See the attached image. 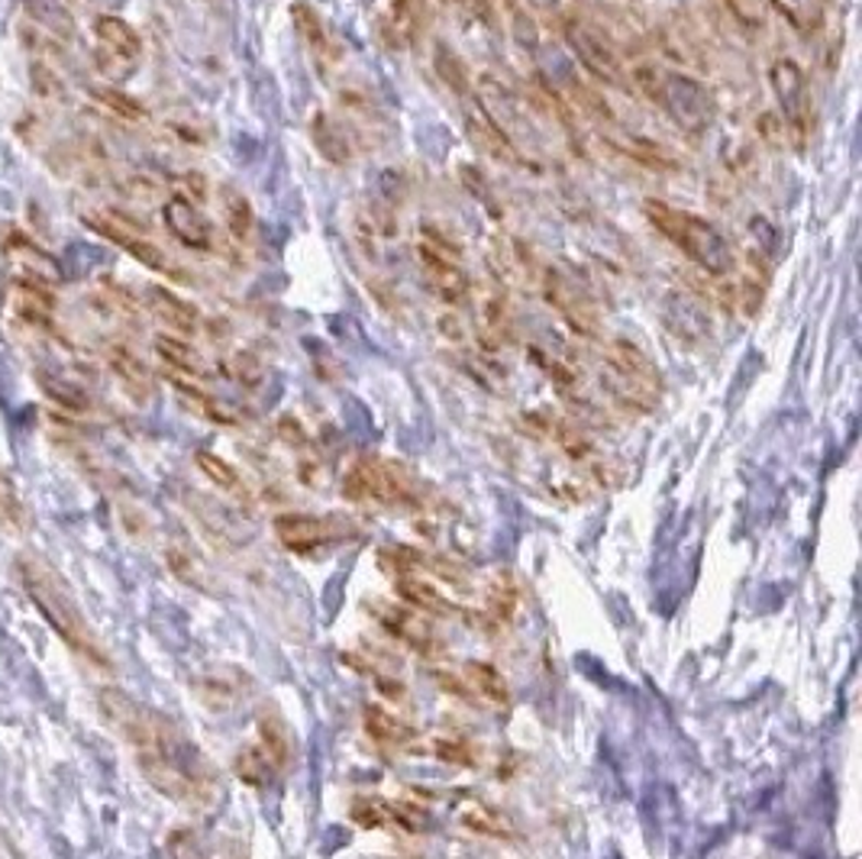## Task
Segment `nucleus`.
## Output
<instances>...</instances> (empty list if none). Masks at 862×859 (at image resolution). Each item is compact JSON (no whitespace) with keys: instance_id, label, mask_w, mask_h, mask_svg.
Returning a JSON list of instances; mask_svg holds the SVG:
<instances>
[{"instance_id":"nucleus-48","label":"nucleus","mask_w":862,"mask_h":859,"mask_svg":"<svg viewBox=\"0 0 862 859\" xmlns=\"http://www.w3.org/2000/svg\"><path fill=\"white\" fill-rule=\"evenodd\" d=\"M433 678H436L439 688L452 692L456 698H469V695H472L469 685H466V678H459V675H452V672H433Z\"/></svg>"},{"instance_id":"nucleus-44","label":"nucleus","mask_w":862,"mask_h":859,"mask_svg":"<svg viewBox=\"0 0 862 859\" xmlns=\"http://www.w3.org/2000/svg\"><path fill=\"white\" fill-rule=\"evenodd\" d=\"M733 20L746 30H763V7L760 0H723Z\"/></svg>"},{"instance_id":"nucleus-1","label":"nucleus","mask_w":862,"mask_h":859,"mask_svg":"<svg viewBox=\"0 0 862 859\" xmlns=\"http://www.w3.org/2000/svg\"><path fill=\"white\" fill-rule=\"evenodd\" d=\"M97 702L103 720L133 747L137 763L152 789L188 805L210 802L217 779L200 750L185 740L172 717L145 708L120 688H103Z\"/></svg>"},{"instance_id":"nucleus-10","label":"nucleus","mask_w":862,"mask_h":859,"mask_svg":"<svg viewBox=\"0 0 862 859\" xmlns=\"http://www.w3.org/2000/svg\"><path fill=\"white\" fill-rule=\"evenodd\" d=\"M85 224L95 230L97 237L110 239L113 246H120L123 252H130L145 269H152V272H159V275H182V272L168 262V255H165L152 239H145L137 227H127L123 217L103 214V217H85Z\"/></svg>"},{"instance_id":"nucleus-49","label":"nucleus","mask_w":862,"mask_h":859,"mask_svg":"<svg viewBox=\"0 0 862 859\" xmlns=\"http://www.w3.org/2000/svg\"><path fill=\"white\" fill-rule=\"evenodd\" d=\"M182 185L188 188V194H182V197H188V200H204L207 197V178L200 175V172H188V175H182Z\"/></svg>"},{"instance_id":"nucleus-36","label":"nucleus","mask_w":862,"mask_h":859,"mask_svg":"<svg viewBox=\"0 0 862 859\" xmlns=\"http://www.w3.org/2000/svg\"><path fill=\"white\" fill-rule=\"evenodd\" d=\"M194 463H197V469L207 476V481H214L220 491H233V494H240L245 491V485H242L240 472L223 459V456H217V453H207V449H200L197 456H194Z\"/></svg>"},{"instance_id":"nucleus-40","label":"nucleus","mask_w":862,"mask_h":859,"mask_svg":"<svg viewBox=\"0 0 862 859\" xmlns=\"http://www.w3.org/2000/svg\"><path fill=\"white\" fill-rule=\"evenodd\" d=\"M97 104L103 107V110H110V113H117L120 120H130V123H140L149 117V110H145L143 104L137 100V97L123 95V91H117V88H95L91 91Z\"/></svg>"},{"instance_id":"nucleus-51","label":"nucleus","mask_w":862,"mask_h":859,"mask_svg":"<svg viewBox=\"0 0 862 859\" xmlns=\"http://www.w3.org/2000/svg\"><path fill=\"white\" fill-rule=\"evenodd\" d=\"M760 123H763V137H766L772 145H775V133H782V137H785V127H778V117H775V113H763V117H760Z\"/></svg>"},{"instance_id":"nucleus-47","label":"nucleus","mask_w":862,"mask_h":859,"mask_svg":"<svg viewBox=\"0 0 862 859\" xmlns=\"http://www.w3.org/2000/svg\"><path fill=\"white\" fill-rule=\"evenodd\" d=\"M233 369H237V379L242 384H255L262 379V366H259V359H252L249 352H240L237 359H233Z\"/></svg>"},{"instance_id":"nucleus-26","label":"nucleus","mask_w":862,"mask_h":859,"mask_svg":"<svg viewBox=\"0 0 862 859\" xmlns=\"http://www.w3.org/2000/svg\"><path fill=\"white\" fill-rule=\"evenodd\" d=\"M663 317L672 327L675 336H705L711 330V320L705 314V307H698L695 301H688L685 294H669L666 297V307H663Z\"/></svg>"},{"instance_id":"nucleus-35","label":"nucleus","mask_w":862,"mask_h":859,"mask_svg":"<svg viewBox=\"0 0 862 859\" xmlns=\"http://www.w3.org/2000/svg\"><path fill=\"white\" fill-rule=\"evenodd\" d=\"M26 526V508L7 469L0 466V533H20Z\"/></svg>"},{"instance_id":"nucleus-11","label":"nucleus","mask_w":862,"mask_h":859,"mask_svg":"<svg viewBox=\"0 0 862 859\" xmlns=\"http://www.w3.org/2000/svg\"><path fill=\"white\" fill-rule=\"evenodd\" d=\"M369 611L375 615V621L382 623L384 633H391L397 643H404L407 650L421 653V656H436L439 653V637L433 633L424 615L414 608H401V605H388L382 598H372Z\"/></svg>"},{"instance_id":"nucleus-34","label":"nucleus","mask_w":862,"mask_h":859,"mask_svg":"<svg viewBox=\"0 0 862 859\" xmlns=\"http://www.w3.org/2000/svg\"><path fill=\"white\" fill-rule=\"evenodd\" d=\"M40 388H43V394H46L48 401H55L58 407H65V411H72V414L91 411V398H88V391H85L81 384L65 382V379H58V376L40 372Z\"/></svg>"},{"instance_id":"nucleus-50","label":"nucleus","mask_w":862,"mask_h":859,"mask_svg":"<svg viewBox=\"0 0 862 859\" xmlns=\"http://www.w3.org/2000/svg\"><path fill=\"white\" fill-rule=\"evenodd\" d=\"M279 430H282V436H285L287 443H304V430H301V424L297 421H291V417H282V424H279Z\"/></svg>"},{"instance_id":"nucleus-29","label":"nucleus","mask_w":862,"mask_h":859,"mask_svg":"<svg viewBox=\"0 0 862 859\" xmlns=\"http://www.w3.org/2000/svg\"><path fill=\"white\" fill-rule=\"evenodd\" d=\"M433 68H436L439 81L452 95H472V72H469V65L462 62V55L456 48L446 46V43H436V48H433Z\"/></svg>"},{"instance_id":"nucleus-43","label":"nucleus","mask_w":862,"mask_h":859,"mask_svg":"<svg viewBox=\"0 0 862 859\" xmlns=\"http://www.w3.org/2000/svg\"><path fill=\"white\" fill-rule=\"evenodd\" d=\"M33 75H30V85H33V95L36 97H43V100H62L65 97V88H62V78L52 72V68H46V65H33L30 68Z\"/></svg>"},{"instance_id":"nucleus-25","label":"nucleus","mask_w":862,"mask_h":859,"mask_svg":"<svg viewBox=\"0 0 862 859\" xmlns=\"http://www.w3.org/2000/svg\"><path fill=\"white\" fill-rule=\"evenodd\" d=\"M466 685L472 695H479L481 702H488L491 708L498 711H508L511 708V688H508V678L488 663H469L466 666Z\"/></svg>"},{"instance_id":"nucleus-15","label":"nucleus","mask_w":862,"mask_h":859,"mask_svg":"<svg viewBox=\"0 0 862 859\" xmlns=\"http://www.w3.org/2000/svg\"><path fill=\"white\" fill-rule=\"evenodd\" d=\"M421 269H424V282L430 285V291L446 301V304H459L469 294V275L462 272L459 259L439 255L427 246H421Z\"/></svg>"},{"instance_id":"nucleus-13","label":"nucleus","mask_w":862,"mask_h":859,"mask_svg":"<svg viewBox=\"0 0 862 859\" xmlns=\"http://www.w3.org/2000/svg\"><path fill=\"white\" fill-rule=\"evenodd\" d=\"M275 536L287 553H317L334 546L342 536L336 521L327 518H310V514H282L275 518Z\"/></svg>"},{"instance_id":"nucleus-31","label":"nucleus","mask_w":862,"mask_h":859,"mask_svg":"<svg viewBox=\"0 0 862 859\" xmlns=\"http://www.w3.org/2000/svg\"><path fill=\"white\" fill-rule=\"evenodd\" d=\"M772 3L785 17V23L801 36H815L817 30L823 26L827 0H772Z\"/></svg>"},{"instance_id":"nucleus-18","label":"nucleus","mask_w":862,"mask_h":859,"mask_svg":"<svg viewBox=\"0 0 862 859\" xmlns=\"http://www.w3.org/2000/svg\"><path fill=\"white\" fill-rule=\"evenodd\" d=\"M255 727H259V747L275 769H287L294 763V740H291V730H287L285 717L279 715V708H262Z\"/></svg>"},{"instance_id":"nucleus-7","label":"nucleus","mask_w":862,"mask_h":859,"mask_svg":"<svg viewBox=\"0 0 862 859\" xmlns=\"http://www.w3.org/2000/svg\"><path fill=\"white\" fill-rule=\"evenodd\" d=\"M566 40H569L575 58L581 62V68L588 75H594L598 81H604L611 88H626V68H623L618 48L611 46L594 26H588L581 20H569L566 23Z\"/></svg>"},{"instance_id":"nucleus-14","label":"nucleus","mask_w":862,"mask_h":859,"mask_svg":"<svg viewBox=\"0 0 862 859\" xmlns=\"http://www.w3.org/2000/svg\"><path fill=\"white\" fill-rule=\"evenodd\" d=\"M162 220H165V230L178 239L182 246H188L194 252L214 249V227L204 217V210L188 197H182V194L168 197L165 207H162Z\"/></svg>"},{"instance_id":"nucleus-17","label":"nucleus","mask_w":862,"mask_h":859,"mask_svg":"<svg viewBox=\"0 0 862 859\" xmlns=\"http://www.w3.org/2000/svg\"><path fill=\"white\" fill-rule=\"evenodd\" d=\"M7 255L20 265L23 279L43 282V285H55V282H62V269H58V262H55L48 252H43L33 239L13 237L10 242H7Z\"/></svg>"},{"instance_id":"nucleus-37","label":"nucleus","mask_w":862,"mask_h":859,"mask_svg":"<svg viewBox=\"0 0 862 859\" xmlns=\"http://www.w3.org/2000/svg\"><path fill=\"white\" fill-rule=\"evenodd\" d=\"M220 197H223V220H227L230 237L249 239V233H252V204H249V197L237 192V188H223Z\"/></svg>"},{"instance_id":"nucleus-28","label":"nucleus","mask_w":862,"mask_h":859,"mask_svg":"<svg viewBox=\"0 0 862 859\" xmlns=\"http://www.w3.org/2000/svg\"><path fill=\"white\" fill-rule=\"evenodd\" d=\"M459 820H462V827H469L472 834L491 837V840H514V837H517L514 820L504 812L491 808V805H469L466 812L459 814Z\"/></svg>"},{"instance_id":"nucleus-20","label":"nucleus","mask_w":862,"mask_h":859,"mask_svg":"<svg viewBox=\"0 0 862 859\" xmlns=\"http://www.w3.org/2000/svg\"><path fill=\"white\" fill-rule=\"evenodd\" d=\"M484 611L488 621L494 627H508L514 623L517 611H521V585L511 573H494L488 588H484Z\"/></svg>"},{"instance_id":"nucleus-8","label":"nucleus","mask_w":862,"mask_h":859,"mask_svg":"<svg viewBox=\"0 0 862 859\" xmlns=\"http://www.w3.org/2000/svg\"><path fill=\"white\" fill-rule=\"evenodd\" d=\"M768 81H772V91L778 97L782 120L788 123V130L798 140H805L808 127H811V95H808V81H805L801 68L792 58H778L768 68Z\"/></svg>"},{"instance_id":"nucleus-16","label":"nucleus","mask_w":862,"mask_h":859,"mask_svg":"<svg viewBox=\"0 0 862 859\" xmlns=\"http://www.w3.org/2000/svg\"><path fill=\"white\" fill-rule=\"evenodd\" d=\"M466 133H469L472 145H476L479 152H484V155H491L494 162L524 165L517 145L511 143V137H508L484 110H469V113H466Z\"/></svg>"},{"instance_id":"nucleus-38","label":"nucleus","mask_w":862,"mask_h":859,"mask_svg":"<svg viewBox=\"0 0 862 859\" xmlns=\"http://www.w3.org/2000/svg\"><path fill=\"white\" fill-rule=\"evenodd\" d=\"M430 753L436 760L449 765H479V747H472L466 737H456V733H443V737H433Z\"/></svg>"},{"instance_id":"nucleus-45","label":"nucleus","mask_w":862,"mask_h":859,"mask_svg":"<svg viewBox=\"0 0 862 859\" xmlns=\"http://www.w3.org/2000/svg\"><path fill=\"white\" fill-rule=\"evenodd\" d=\"M740 291H743V311H746V317H756L760 314V304H763V291H766V282L763 279H743V285H740Z\"/></svg>"},{"instance_id":"nucleus-30","label":"nucleus","mask_w":862,"mask_h":859,"mask_svg":"<svg viewBox=\"0 0 862 859\" xmlns=\"http://www.w3.org/2000/svg\"><path fill=\"white\" fill-rule=\"evenodd\" d=\"M13 297H17V311L20 317H26L30 324H46L55 311V297L52 291L43 282H33V279H20L13 285Z\"/></svg>"},{"instance_id":"nucleus-23","label":"nucleus","mask_w":862,"mask_h":859,"mask_svg":"<svg viewBox=\"0 0 862 859\" xmlns=\"http://www.w3.org/2000/svg\"><path fill=\"white\" fill-rule=\"evenodd\" d=\"M362 727L382 747H407L417 737V730L411 724H404L401 717L391 715L382 705H365L362 708Z\"/></svg>"},{"instance_id":"nucleus-41","label":"nucleus","mask_w":862,"mask_h":859,"mask_svg":"<svg viewBox=\"0 0 862 859\" xmlns=\"http://www.w3.org/2000/svg\"><path fill=\"white\" fill-rule=\"evenodd\" d=\"M553 436H556V443L563 446V453L569 456V459H575V463H588L591 459V443L585 439V433L578 427H572V424H553Z\"/></svg>"},{"instance_id":"nucleus-5","label":"nucleus","mask_w":862,"mask_h":859,"mask_svg":"<svg viewBox=\"0 0 862 859\" xmlns=\"http://www.w3.org/2000/svg\"><path fill=\"white\" fill-rule=\"evenodd\" d=\"M604 382L611 388V394L633 411H653L663 391V379L653 359L626 339H614L608 346Z\"/></svg>"},{"instance_id":"nucleus-22","label":"nucleus","mask_w":862,"mask_h":859,"mask_svg":"<svg viewBox=\"0 0 862 859\" xmlns=\"http://www.w3.org/2000/svg\"><path fill=\"white\" fill-rule=\"evenodd\" d=\"M95 36L100 48L127 58V62H137L143 55V40L140 33L123 20V17H113V13H100L95 20Z\"/></svg>"},{"instance_id":"nucleus-2","label":"nucleus","mask_w":862,"mask_h":859,"mask_svg":"<svg viewBox=\"0 0 862 859\" xmlns=\"http://www.w3.org/2000/svg\"><path fill=\"white\" fill-rule=\"evenodd\" d=\"M17 573H20L26 595L33 598L36 611L68 643V650L95 666L110 668V656H107L103 643L97 640L95 627L78 605V595L72 591V585L62 578V573L40 556H20Z\"/></svg>"},{"instance_id":"nucleus-4","label":"nucleus","mask_w":862,"mask_h":859,"mask_svg":"<svg viewBox=\"0 0 862 859\" xmlns=\"http://www.w3.org/2000/svg\"><path fill=\"white\" fill-rule=\"evenodd\" d=\"M633 81L653 104H659L681 130L701 133L714 123L718 104H714V95L698 78L678 75V72H663L656 65H640L633 72Z\"/></svg>"},{"instance_id":"nucleus-21","label":"nucleus","mask_w":862,"mask_h":859,"mask_svg":"<svg viewBox=\"0 0 862 859\" xmlns=\"http://www.w3.org/2000/svg\"><path fill=\"white\" fill-rule=\"evenodd\" d=\"M107 366H110V372L120 379V384L127 388L130 398L149 401V394H152V372L145 369V362L133 349H127V346H110V349H107Z\"/></svg>"},{"instance_id":"nucleus-32","label":"nucleus","mask_w":862,"mask_h":859,"mask_svg":"<svg viewBox=\"0 0 862 859\" xmlns=\"http://www.w3.org/2000/svg\"><path fill=\"white\" fill-rule=\"evenodd\" d=\"M291 20H294V30H297V36L304 40V46L310 48L314 55H327V52H330V43H327V30H324V20H320V13H317L310 3L297 0V3L291 7Z\"/></svg>"},{"instance_id":"nucleus-19","label":"nucleus","mask_w":862,"mask_h":859,"mask_svg":"<svg viewBox=\"0 0 862 859\" xmlns=\"http://www.w3.org/2000/svg\"><path fill=\"white\" fill-rule=\"evenodd\" d=\"M149 307H152V314L168 327V330H175V334H197V327H200V314H197V307L188 304V301H182L175 291H168V287H149Z\"/></svg>"},{"instance_id":"nucleus-39","label":"nucleus","mask_w":862,"mask_h":859,"mask_svg":"<svg viewBox=\"0 0 862 859\" xmlns=\"http://www.w3.org/2000/svg\"><path fill=\"white\" fill-rule=\"evenodd\" d=\"M237 775H240V782L245 785H252V789H259V785H265L269 782V775H272V760L262 753V747H242L240 753H237Z\"/></svg>"},{"instance_id":"nucleus-9","label":"nucleus","mask_w":862,"mask_h":859,"mask_svg":"<svg viewBox=\"0 0 862 859\" xmlns=\"http://www.w3.org/2000/svg\"><path fill=\"white\" fill-rule=\"evenodd\" d=\"M543 287H546V301L563 314V320L572 327L578 336H594L601 334V317L594 301L585 294V287H578L572 279H566L563 272H546L543 275Z\"/></svg>"},{"instance_id":"nucleus-46","label":"nucleus","mask_w":862,"mask_h":859,"mask_svg":"<svg viewBox=\"0 0 862 859\" xmlns=\"http://www.w3.org/2000/svg\"><path fill=\"white\" fill-rule=\"evenodd\" d=\"M462 7H466V13H469L472 20H479L484 26H494V23H498V3H494V0H462Z\"/></svg>"},{"instance_id":"nucleus-24","label":"nucleus","mask_w":862,"mask_h":859,"mask_svg":"<svg viewBox=\"0 0 862 859\" xmlns=\"http://www.w3.org/2000/svg\"><path fill=\"white\" fill-rule=\"evenodd\" d=\"M310 140H314L317 152L330 165H349L352 162V143H349L346 130L336 123L330 113H314L310 117Z\"/></svg>"},{"instance_id":"nucleus-6","label":"nucleus","mask_w":862,"mask_h":859,"mask_svg":"<svg viewBox=\"0 0 862 859\" xmlns=\"http://www.w3.org/2000/svg\"><path fill=\"white\" fill-rule=\"evenodd\" d=\"M342 498L352 504H411L414 485L401 466L362 456L342 476Z\"/></svg>"},{"instance_id":"nucleus-42","label":"nucleus","mask_w":862,"mask_h":859,"mask_svg":"<svg viewBox=\"0 0 862 859\" xmlns=\"http://www.w3.org/2000/svg\"><path fill=\"white\" fill-rule=\"evenodd\" d=\"M511 13V33L521 46L536 48V23L530 20V13H524V7L517 0H501Z\"/></svg>"},{"instance_id":"nucleus-3","label":"nucleus","mask_w":862,"mask_h":859,"mask_svg":"<svg viewBox=\"0 0 862 859\" xmlns=\"http://www.w3.org/2000/svg\"><path fill=\"white\" fill-rule=\"evenodd\" d=\"M650 224L669 239L678 252H685L695 265H701L708 275H727L733 269V246L720 233L718 227L691 210H678L666 200L650 197L643 204Z\"/></svg>"},{"instance_id":"nucleus-12","label":"nucleus","mask_w":862,"mask_h":859,"mask_svg":"<svg viewBox=\"0 0 862 859\" xmlns=\"http://www.w3.org/2000/svg\"><path fill=\"white\" fill-rule=\"evenodd\" d=\"M394 591L421 615L433 618H462L466 608L452 595L443 591V585L427 573H394Z\"/></svg>"},{"instance_id":"nucleus-33","label":"nucleus","mask_w":862,"mask_h":859,"mask_svg":"<svg viewBox=\"0 0 862 859\" xmlns=\"http://www.w3.org/2000/svg\"><path fill=\"white\" fill-rule=\"evenodd\" d=\"M245 675L237 672V678H223V675H204V678H197V692H200V702L207 705V708H230L237 698H240V692H245Z\"/></svg>"},{"instance_id":"nucleus-27","label":"nucleus","mask_w":862,"mask_h":859,"mask_svg":"<svg viewBox=\"0 0 862 859\" xmlns=\"http://www.w3.org/2000/svg\"><path fill=\"white\" fill-rule=\"evenodd\" d=\"M155 352H159V359H162L175 376H182V379L204 376V359H200V352L194 349L192 342H185V339H178V336H159V339H155Z\"/></svg>"}]
</instances>
